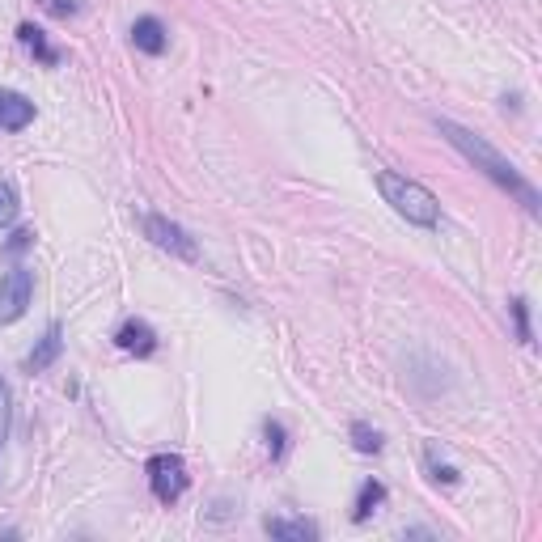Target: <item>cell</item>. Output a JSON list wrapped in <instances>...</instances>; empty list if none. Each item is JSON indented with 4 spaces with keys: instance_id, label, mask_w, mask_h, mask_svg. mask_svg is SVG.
Returning a JSON list of instances; mask_svg holds the SVG:
<instances>
[{
    "instance_id": "cell-2",
    "label": "cell",
    "mask_w": 542,
    "mask_h": 542,
    "mask_svg": "<svg viewBox=\"0 0 542 542\" xmlns=\"http://www.w3.org/2000/svg\"><path fill=\"white\" fill-rule=\"evenodd\" d=\"M377 191H382V200L399 212L403 221L420 225V229H437L441 225L437 195H432L424 183H415V178H407L399 170H377Z\"/></svg>"
},
{
    "instance_id": "cell-16",
    "label": "cell",
    "mask_w": 542,
    "mask_h": 542,
    "mask_svg": "<svg viewBox=\"0 0 542 542\" xmlns=\"http://www.w3.org/2000/svg\"><path fill=\"white\" fill-rule=\"evenodd\" d=\"M509 314H513V322H517V339H521V343H534V331H530V301H526V297H513V301H509Z\"/></svg>"
},
{
    "instance_id": "cell-4",
    "label": "cell",
    "mask_w": 542,
    "mask_h": 542,
    "mask_svg": "<svg viewBox=\"0 0 542 542\" xmlns=\"http://www.w3.org/2000/svg\"><path fill=\"white\" fill-rule=\"evenodd\" d=\"M144 475H149V487L161 504H174L183 500V492L191 487V475H187V462L178 454H153L149 466H144Z\"/></svg>"
},
{
    "instance_id": "cell-5",
    "label": "cell",
    "mask_w": 542,
    "mask_h": 542,
    "mask_svg": "<svg viewBox=\"0 0 542 542\" xmlns=\"http://www.w3.org/2000/svg\"><path fill=\"white\" fill-rule=\"evenodd\" d=\"M34 301V271L30 267H13L0 276V327L17 322Z\"/></svg>"
},
{
    "instance_id": "cell-15",
    "label": "cell",
    "mask_w": 542,
    "mask_h": 542,
    "mask_svg": "<svg viewBox=\"0 0 542 542\" xmlns=\"http://www.w3.org/2000/svg\"><path fill=\"white\" fill-rule=\"evenodd\" d=\"M263 437H267L271 462H280V458L288 454V432H284V424H280V420H267V424H263Z\"/></svg>"
},
{
    "instance_id": "cell-21",
    "label": "cell",
    "mask_w": 542,
    "mask_h": 542,
    "mask_svg": "<svg viewBox=\"0 0 542 542\" xmlns=\"http://www.w3.org/2000/svg\"><path fill=\"white\" fill-rule=\"evenodd\" d=\"M403 538H432V530H424V526H411V530H403Z\"/></svg>"
},
{
    "instance_id": "cell-10",
    "label": "cell",
    "mask_w": 542,
    "mask_h": 542,
    "mask_svg": "<svg viewBox=\"0 0 542 542\" xmlns=\"http://www.w3.org/2000/svg\"><path fill=\"white\" fill-rule=\"evenodd\" d=\"M263 526L280 542H314L318 538V521H310V517H267Z\"/></svg>"
},
{
    "instance_id": "cell-14",
    "label": "cell",
    "mask_w": 542,
    "mask_h": 542,
    "mask_svg": "<svg viewBox=\"0 0 542 542\" xmlns=\"http://www.w3.org/2000/svg\"><path fill=\"white\" fill-rule=\"evenodd\" d=\"M17 212H22V200H17V187L9 178H0V229H9L17 221Z\"/></svg>"
},
{
    "instance_id": "cell-1",
    "label": "cell",
    "mask_w": 542,
    "mask_h": 542,
    "mask_svg": "<svg viewBox=\"0 0 542 542\" xmlns=\"http://www.w3.org/2000/svg\"><path fill=\"white\" fill-rule=\"evenodd\" d=\"M437 132H441L449 144H454V149H458L466 161H471V166H475L479 174L492 178V183H496L500 191H509L513 200H517L521 208H526L530 216H538V212H542V195H538V187H534L530 178L513 166L509 157H504V153L496 149V144H487L479 132L462 128V123H454V119H437Z\"/></svg>"
},
{
    "instance_id": "cell-17",
    "label": "cell",
    "mask_w": 542,
    "mask_h": 542,
    "mask_svg": "<svg viewBox=\"0 0 542 542\" xmlns=\"http://www.w3.org/2000/svg\"><path fill=\"white\" fill-rule=\"evenodd\" d=\"M9 424H13V394H9V382L0 377V454H5V441H9Z\"/></svg>"
},
{
    "instance_id": "cell-20",
    "label": "cell",
    "mask_w": 542,
    "mask_h": 542,
    "mask_svg": "<svg viewBox=\"0 0 542 542\" xmlns=\"http://www.w3.org/2000/svg\"><path fill=\"white\" fill-rule=\"evenodd\" d=\"M30 246H34V229H17L5 242V255H22V250H30Z\"/></svg>"
},
{
    "instance_id": "cell-6",
    "label": "cell",
    "mask_w": 542,
    "mask_h": 542,
    "mask_svg": "<svg viewBox=\"0 0 542 542\" xmlns=\"http://www.w3.org/2000/svg\"><path fill=\"white\" fill-rule=\"evenodd\" d=\"M115 348L144 360V356L157 352V331H153L144 318H128V322H123V327L115 331Z\"/></svg>"
},
{
    "instance_id": "cell-8",
    "label": "cell",
    "mask_w": 542,
    "mask_h": 542,
    "mask_svg": "<svg viewBox=\"0 0 542 542\" xmlns=\"http://www.w3.org/2000/svg\"><path fill=\"white\" fill-rule=\"evenodd\" d=\"M132 47L144 51V56H161V51L170 47V34H166V26H161V17H153V13L136 17V26H132Z\"/></svg>"
},
{
    "instance_id": "cell-13",
    "label": "cell",
    "mask_w": 542,
    "mask_h": 542,
    "mask_svg": "<svg viewBox=\"0 0 542 542\" xmlns=\"http://www.w3.org/2000/svg\"><path fill=\"white\" fill-rule=\"evenodd\" d=\"M348 437H352V449L356 454H382V432H377L373 424H365V420H352V428H348Z\"/></svg>"
},
{
    "instance_id": "cell-9",
    "label": "cell",
    "mask_w": 542,
    "mask_h": 542,
    "mask_svg": "<svg viewBox=\"0 0 542 542\" xmlns=\"http://www.w3.org/2000/svg\"><path fill=\"white\" fill-rule=\"evenodd\" d=\"M60 352H64V331L51 322V327L43 331V339L30 348V356H26V373H43V369H51L60 360Z\"/></svg>"
},
{
    "instance_id": "cell-7",
    "label": "cell",
    "mask_w": 542,
    "mask_h": 542,
    "mask_svg": "<svg viewBox=\"0 0 542 542\" xmlns=\"http://www.w3.org/2000/svg\"><path fill=\"white\" fill-rule=\"evenodd\" d=\"M34 123V102L17 89H0V132H22Z\"/></svg>"
},
{
    "instance_id": "cell-11",
    "label": "cell",
    "mask_w": 542,
    "mask_h": 542,
    "mask_svg": "<svg viewBox=\"0 0 542 542\" xmlns=\"http://www.w3.org/2000/svg\"><path fill=\"white\" fill-rule=\"evenodd\" d=\"M382 504H386V483L382 479H365V483H360V492H356V500H352V521H356V526H360V521H369Z\"/></svg>"
},
{
    "instance_id": "cell-12",
    "label": "cell",
    "mask_w": 542,
    "mask_h": 542,
    "mask_svg": "<svg viewBox=\"0 0 542 542\" xmlns=\"http://www.w3.org/2000/svg\"><path fill=\"white\" fill-rule=\"evenodd\" d=\"M17 39H22L30 51H34V56H39L47 68H56L60 64V51L56 47H47V39H43V30L39 26H30V22H22V26H17Z\"/></svg>"
},
{
    "instance_id": "cell-3",
    "label": "cell",
    "mask_w": 542,
    "mask_h": 542,
    "mask_svg": "<svg viewBox=\"0 0 542 542\" xmlns=\"http://www.w3.org/2000/svg\"><path fill=\"white\" fill-rule=\"evenodd\" d=\"M140 229H144V238H149L153 246L170 250L174 259H183V263H195V259H200V246H195V238H191V233L178 225V221H170V216L144 212V216H140Z\"/></svg>"
},
{
    "instance_id": "cell-19",
    "label": "cell",
    "mask_w": 542,
    "mask_h": 542,
    "mask_svg": "<svg viewBox=\"0 0 542 542\" xmlns=\"http://www.w3.org/2000/svg\"><path fill=\"white\" fill-rule=\"evenodd\" d=\"M424 458H428V471H432V479H437V483H458V471H454L449 462L437 458V449H428Z\"/></svg>"
},
{
    "instance_id": "cell-18",
    "label": "cell",
    "mask_w": 542,
    "mask_h": 542,
    "mask_svg": "<svg viewBox=\"0 0 542 542\" xmlns=\"http://www.w3.org/2000/svg\"><path fill=\"white\" fill-rule=\"evenodd\" d=\"M39 9L51 13V17H60V22H68V17L81 13V0H39Z\"/></svg>"
}]
</instances>
